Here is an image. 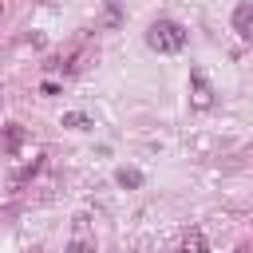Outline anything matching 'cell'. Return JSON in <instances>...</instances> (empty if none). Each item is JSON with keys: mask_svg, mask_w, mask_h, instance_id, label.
<instances>
[{"mask_svg": "<svg viewBox=\"0 0 253 253\" xmlns=\"http://www.w3.org/2000/svg\"><path fill=\"white\" fill-rule=\"evenodd\" d=\"M63 126H71V130H91L95 123H91L83 111H67V115H63Z\"/></svg>", "mask_w": 253, "mask_h": 253, "instance_id": "5b68a950", "label": "cell"}, {"mask_svg": "<svg viewBox=\"0 0 253 253\" xmlns=\"http://www.w3.org/2000/svg\"><path fill=\"white\" fill-rule=\"evenodd\" d=\"M146 43L154 51H162V55H174V51L186 47V28L174 24V20H154L150 32H146Z\"/></svg>", "mask_w": 253, "mask_h": 253, "instance_id": "6da1fadb", "label": "cell"}, {"mask_svg": "<svg viewBox=\"0 0 253 253\" xmlns=\"http://www.w3.org/2000/svg\"><path fill=\"white\" fill-rule=\"evenodd\" d=\"M178 253H206V237H202V233H190V237L182 241Z\"/></svg>", "mask_w": 253, "mask_h": 253, "instance_id": "8992f818", "label": "cell"}, {"mask_svg": "<svg viewBox=\"0 0 253 253\" xmlns=\"http://www.w3.org/2000/svg\"><path fill=\"white\" fill-rule=\"evenodd\" d=\"M4 146H8V150H16V146H20V126H8V134H4Z\"/></svg>", "mask_w": 253, "mask_h": 253, "instance_id": "52a82bcc", "label": "cell"}, {"mask_svg": "<svg viewBox=\"0 0 253 253\" xmlns=\"http://www.w3.org/2000/svg\"><path fill=\"white\" fill-rule=\"evenodd\" d=\"M233 32L237 36H253V0H241L233 8Z\"/></svg>", "mask_w": 253, "mask_h": 253, "instance_id": "3957f363", "label": "cell"}, {"mask_svg": "<svg viewBox=\"0 0 253 253\" xmlns=\"http://www.w3.org/2000/svg\"><path fill=\"white\" fill-rule=\"evenodd\" d=\"M115 182L126 186V190H134V186H142V170H134V166H119V170H115Z\"/></svg>", "mask_w": 253, "mask_h": 253, "instance_id": "277c9868", "label": "cell"}, {"mask_svg": "<svg viewBox=\"0 0 253 253\" xmlns=\"http://www.w3.org/2000/svg\"><path fill=\"white\" fill-rule=\"evenodd\" d=\"M67 253H95V245H91V241H71Z\"/></svg>", "mask_w": 253, "mask_h": 253, "instance_id": "ba28073f", "label": "cell"}, {"mask_svg": "<svg viewBox=\"0 0 253 253\" xmlns=\"http://www.w3.org/2000/svg\"><path fill=\"white\" fill-rule=\"evenodd\" d=\"M190 83H194V107H198V111H206V107L213 103V91H210V83H206V75H202L198 67L190 71Z\"/></svg>", "mask_w": 253, "mask_h": 253, "instance_id": "7a4b0ae2", "label": "cell"}]
</instances>
